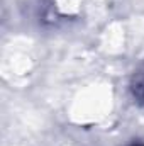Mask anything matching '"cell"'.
<instances>
[{"instance_id":"cell-1","label":"cell","mask_w":144,"mask_h":146,"mask_svg":"<svg viewBox=\"0 0 144 146\" xmlns=\"http://www.w3.org/2000/svg\"><path fill=\"white\" fill-rule=\"evenodd\" d=\"M129 90H131V95H132L134 102L137 106H144V63L139 65L136 68V72L132 73Z\"/></svg>"},{"instance_id":"cell-2","label":"cell","mask_w":144,"mask_h":146,"mask_svg":"<svg viewBox=\"0 0 144 146\" xmlns=\"http://www.w3.org/2000/svg\"><path fill=\"white\" fill-rule=\"evenodd\" d=\"M143 146H144V145H143Z\"/></svg>"}]
</instances>
